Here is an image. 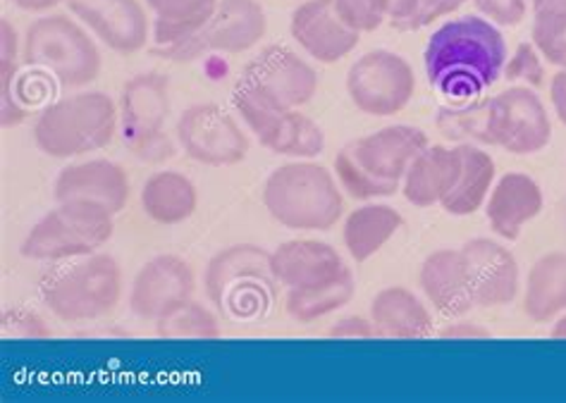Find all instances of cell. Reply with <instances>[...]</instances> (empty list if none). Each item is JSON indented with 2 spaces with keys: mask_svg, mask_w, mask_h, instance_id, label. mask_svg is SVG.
I'll use <instances>...</instances> for the list:
<instances>
[{
  "mask_svg": "<svg viewBox=\"0 0 566 403\" xmlns=\"http://www.w3.org/2000/svg\"><path fill=\"white\" fill-rule=\"evenodd\" d=\"M423 63L428 82L438 94L452 100H471L502 77L506 43L497 24L469 14L436 29Z\"/></svg>",
  "mask_w": 566,
  "mask_h": 403,
  "instance_id": "obj_1",
  "label": "cell"
},
{
  "mask_svg": "<svg viewBox=\"0 0 566 403\" xmlns=\"http://www.w3.org/2000/svg\"><path fill=\"white\" fill-rule=\"evenodd\" d=\"M263 205L282 227L300 232L333 230L345 213L335 174L311 160L285 162L268 174Z\"/></svg>",
  "mask_w": 566,
  "mask_h": 403,
  "instance_id": "obj_2",
  "label": "cell"
},
{
  "mask_svg": "<svg viewBox=\"0 0 566 403\" xmlns=\"http://www.w3.org/2000/svg\"><path fill=\"white\" fill-rule=\"evenodd\" d=\"M524 312L533 322H549L566 312V251H549L531 265Z\"/></svg>",
  "mask_w": 566,
  "mask_h": 403,
  "instance_id": "obj_26",
  "label": "cell"
},
{
  "mask_svg": "<svg viewBox=\"0 0 566 403\" xmlns=\"http://www.w3.org/2000/svg\"><path fill=\"white\" fill-rule=\"evenodd\" d=\"M199 191L189 177L175 170L156 172L142 187L144 213L158 225H182L197 213Z\"/></svg>",
  "mask_w": 566,
  "mask_h": 403,
  "instance_id": "obj_28",
  "label": "cell"
},
{
  "mask_svg": "<svg viewBox=\"0 0 566 403\" xmlns=\"http://www.w3.org/2000/svg\"><path fill=\"white\" fill-rule=\"evenodd\" d=\"M370 320L378 337L426 339L433 335V316L407 287H385L370 301Z\"/></svg>",
  "mask_w": 566,
  "mask_h": 403,
  "instance_id": "obj_25",
  "label": "cell"
},
{
  "mask_svg": "<svg viewBox=\"0 0 566 403\" xmlns=\"http://www.w3.org/2000/svg\"><path fill=\"white\" fill-rule=\"evenodd\" d=\"M440 337L442 339H490V332L485 330V327L475 325V322L457 320V322H450L447 327H442Z\"/></svg>",
  "mask_w": 566,
  "mask_h": 403,
  "instance_id": "obj_42",
  "label": "cell"
},
{
  "mask_svg": "<svg viewBox=\"0 0 566 403\" xmlns=\"http://www.w3.org/2000/svg\"><path fill=\"white\" fill-rule=\"evenodd\" d=\"M545 205L543 189L524 172H506L493 184L485 201L490 230L504 242H516L521 227L541 215Z\"/></svg>",
  "mask_w": 566,
  "mask_h": 403,
  "instance_id": "obj_22",
  "label": "cell"
},
{
  "mask_svg": "<svg viewBox=\"0 0 566 403\" xmlns=\"http://www.w3.org/2000/svg\"><path fill=\"white\" fill-rule=\"evenodd\" d=\"M115 232L113 213L96 203L67 201L43 215L22 238L20 253L29 261L63 263L92 256Z\"/></svg>",
  "mask_w": 566,
  "mask_h": 403,
  "instance_id": "obj_7",
  "label": "cell"
},
{
  "mask_svg": "<svg viewBox=\"0 0 566 403\" xmlns=\"http://www.w3.org/2000/svg\"><path fill=\"white\" fill-rule=\"evenodd\" d=\"M549 100L559 123L566 127V70H559L549 82Z\"/></svg>",
  "mask_w": 566,
  "mask_h": 403,
  "instance_id": "obj_43",
  "label": "cell"
},
{
  "mask_svg": "<svg viewBox=\"0 0 566 403\" xmlns=\"http://www.w3.org/2000/svg\"><path fill=\"white\" fill-rule=\"evenodd\" d=\"M271 263L277 282L287 289L318 287L349 271L337 248L318 238H292L280 244L271 253Z\"/></svg>",
  "mask_w": 566,
  "mask_h": 403,
  "instance_id": "obj_20",
  "label": "cell"
},
{
  "mask_svg": "<svg viewBox=\"0 0 566 403\" xmlns=\"http://www.w3.org/2000/svg\"><path fill=\"white\" fill-rule=\"evenodd\" d=\"M277 285L271 253L253 244L222 248L208 261L203 275L208 298L230 320L261 318Z\"/></svg>",
  "mask_w": 566,
  "mask_h": 403,
  "instance_id": "obj_5",
  "label": "cell"
},
{
  "mask_svg": "<svg viewBox=\"0 0 566 403\" xmlns=\"http://www.w3.org/2000/svg\"><path fill=\"white\" fill-rule=\"evenodd\" d=\"M461 146V174L457 179L454 189L447 193L440 203L444 213L454 218H467L488 201L490 191L495 184V160L483 148L473 144H459Z\"/></svg>",
  "mask_w": 566,
  "mask_h": 403,
  "instance_id": "obj_29",
  "label": "cell"
},
{
  "mask_svg": "<svg viewBox=\"0 0 566 403\" xmlns=\"http://www.w3.org/2000/svg\"><path fill=\"white\" fill-rule=\"evenodd\" d=\"M170 115V82L160 72H144L123 86L120 125L123 141L142 162H163L175 156L166 131Z\"/></svg>",
  "mask_w": 566,
  "mask_h": 403,
  "instance_id": "obj_8",
  "label": "cell"
},
{
  "mask_svg": "<svg viewBox=\"0 0 566 403\" xmlns=\"http://www.w3.org/2000/svg\"><path fill=\"white\" fill-rule=\"evenodd\" d=\"M0 327H3V335L12 339H49L51 337V327L46 325L39 312L27 310V308H10L3 312V320H0Z\"/></svg>",
  "mask_w": 566,
  "mask_h": 403,
  "instance_id": "obj_38",
  "label": "cell"
},
{
  "mask_svg": "<svg viewBox=\"0 0 566 403\" xmlns=\"http://www.w3.org/2000/svg\"><path fill=\"white\" fill-rule=\"evenodd\" d=\"M533 14L543 12H566V0H531Z\"/></svg>",
  "mask_w": 566,
  "mask_h": 403,
  "instance_id": "obj_45",
  "label": "cell"
},
{
  "mask_svg": "<svg viewBox=\"0 0 566 403\" xmlns=\"http://www.w3.org/2000/svg\"><path fill=\"white\" fill-rule=\"evenodd\" d=\"M347 94L364 115L390 117L411 103L416 74L407 60L392 51H368L347 72Z\"/></svg>",
  "mask_w": 566,
  "mask_h": 403,
  "instance_id": "obj_9",
  "label": "cell"
},
{
  "mask_svg": "<svg viewBox=\"0 0 566 403\" xmlns=\"http://www.w3.org/2000/svg\"><path fill=\"white\" fill-rule=\"evenodd\" d=\"M475 308H497L512 304L521 289V273L514 253L493 238H471L464 246Z\"/></svg>",
  "mask_w": 566,
  "mask_h": 403,
  "instance_id": "obj_18",
  "label": "cell"
},
{
  "mask_svg": "<svg viewBox=\"0 0 566 403\" xmlns=\"http://www.w3.org/2000/svg\"><path fill=\"white\" fill-rule=\"evenodd\" d=\"M457 3H459V6H464V3H467V0H457Z\"/></svg>",
  "mask_w": 566,
  "mask_h": 403,
  "instance_id": "obj_47",
  "label": "cell"
},
{
  "mask_svg": "<svg viewBox=\"0 0 566 403\" xmlns=\"http://www.w3.org/2000/svg\"><path fill=\"white\" fill-rule=\"evenodd\" d=\"M146 8L156 14L154 39L158 46H172L201 32L218 0H146Z\"/></svg>",
  "mask_w": 566,
  "mask_h": 403,
  "instance_id": "obj_30",
  "label": "cell"
},
{
  "mask_svg": "<svg viewBox=\"0 0 566 403\" xmlns=\"http://www.w3.org/2000/svg\"><path fill=\"white\" fill-rule=\"evenodd\" d=\"M265 29V10L259 0H218V8L199 32V39L206 53L237 55L259 46Z\"/></svg>",
  "mask_w": 566,
  "mask_h": 403,
  "instance_id": "obj_23",
  "label": "cell"
},
{
  "mask_svg": "<svg viewBox=\"0 0 566 403\" xmlns=\"http://www.w3.org/2000/svg\"><path fill=\"white\" fill-rule=\"evenodd\" d=\"M473 6L485 14V20L500 26H516L528 12V0H473Z\"/></svg>",
  "mask_w": 566,
  "mask_h": 403,
  "instance_id": "obj_40",
  "label": "cell"
},
{
  "mask_svg": "<svg viewBox=\"0 0 566 403\" xmlns=\"http://www.w3.org/2000/svg\"><path fill=\"white\" fill-rule=\"evenodd\" d=\"M197 291L193 267L172 253H160L146 261L132 279L129 310L142 320H160L177 304L187 301Z\"/></svg>",
  "mask_w": 566,
  "mask_h": 403,
  "instance_id": "obj_14",
  "label": "cell"
},
{
  "mask_svg": "<svg viewBox=\"0 0 566 403\" xmlns=\"http://www.w3.org/2000/svg\"><path fill=\"white\" fill-rule=\"evenodd\" d=\"M488 134L490 146L514 156H533L553 141V123L531 86H510L488 98Z\"/></svg>",
  "mask_w": 566,
  "mask_h": 403,
  "instance_id": "obj_12",
  "label": "cell"
},
{
  "mask_svg": "<svg viewBox=\"0 0 566 403\" xmlns=\"http://www.w3.org/2000/svg\"><path fill=\"white\" fill-rule=\"evenodd\" d=\"M24 65L49 74L63 88H82L98 79L103 57L94 34L70 14H46L27 26Z\"/></svg>",
  "mask_w": 566,
  "mask_h": 403,
  "instance_id": "obj_6",
  "label": "cell"
},
{
  "mask_svg": "<svg viewBox=\"0 0 566 403\" xmlns=\"http://www.w3.org/2000/svg\"><path fill=\"white\" fill-rule=\"evenodd\" d=\"M428 146L430 144L423 129L411 125H392L374 134H366V137L352 141L345 148L356 160V166H361L368 174H374L385 184L399 187L401 191V179H405L411 162Z\"/></svg>",
  "mask_w": 566,
  "mask_h": 403,
  "instance_id": "obj_17",
  "label": "cell"
},
{
  "mask_svg": "<svg viewBox=\"0 0 566 403\" xmlns=\"http://www.w3.org/2000/svg\"><path fill=\"white\" fill-rule=\"evenodd\" d=\"M401 225H405V218L397 208L387 203H366L347 215L342 238H345V248L352 261L366 263L390 242Z\"/></svg>",
  "mask_w": 566,
  "mask_h": 403,
  "instance_id": "obj_27",
  "label": "cell"
},
{
  "mask_svg": "<svg viewBox=\"0 0 566 403\" xmlns=\"http://www.w3.org/2000/svg\"><path fill=\"white\" fill-rule=\"evenodd\" d=\"M53 197L57 203H96L117 215L129 201V177L123 166L106 158L72 162L55 177Z\"/></svg>",
  "mask_w": 566,
  "mask_h": 403,
  "instance_id": "obj_19",
  "label": "cell"
},
{
  "mask_svg": "<svg viewBox=\"0 0 566 403\" xmlns=\"http://www.w3.org/2000/svg\"><path fill=\"white\" fill-rule=\"evenodd\" d=\"M416 6L419 0H337L342 18L361 34L376 32L382 22H390L392 26L399 24L409 18Z\"/></svg>",
  "mask_w": 566,
  "mask_h": 403,
  "instance_id": "obj_33",
  "label": "cell"
},
{
  "mask_svg": "<svg viewBox=\"0 0 566 403\" xmlns=\"http://www.w3.org/2000/svg\"><path fill=\"white\" fill-rule=\"evenodd\" d=\"M419 285L426 298L444 318H464L475 308L471 277L461 248H440L423 261Z\"/></svg>",
  "mask_w": 566,
  "mask_h": 403,
  "instance_id": "obj_21",
  "label": "cell"
},
{
  "mask_svg": "<svg viewBox=\"0 0 566 403\" xmlns=\"http://www.w3.org/2000/svg\"><path fill=\"white\" fill-rule=\"evenodd\" d=\"M438 129L444 139L454 141H479L490 146L488 134V98L471 103V106L442 108L438 115Z\"/></svg>",
  "mask_w": 566,
  "mask_h": 403,
  "instance_id": "obj_34",
  "label": "cell"
},
{
  "mask_svg": "<svg viewBox=\"0 0 566 403\" xmlns=\"http://www.w3.org/2000/svg\"><path fill=\"white\" fill-rule=\"evenodd\" d=\"M290 34L308 57L323 65L339 63L361 41V32L342 18L337 0H306L292 12Z\"/></svg>",
  "mask_w": 566,
  "mask_h": 403,
  "instance_id": "obj_15",
  "label": "cell"
},
{
  "mask_svg": "<svg viewBox=\"0 0 566 403\" xmlns=\"http://www.w3.org/2000/svg\"><path fill=\"white\" fill-rule=\"evenodd\" d=\"M120 110L103 92H80L57 98L41 110L34 144L51 158H77L106 148L117 131Z\"/></svg>",
  "mask_w": 566,
  "mask_h": 403,
  "instance_id": "obj_4",
  "label": "cell"
},
{
  "mask_svg": "<svg viewBox=\"0 0 566 403\" xmlns=\"http://www.w3.org/2000/svg\"><path fill=\"white\" fill-rule=\"evenodd\" d=\"M156 335L166 339H218L220 322L203 304L187 298L156 320Z\"/></svg>",
  "mask_w": 566,
  "mask_h": 403,
  "instance_id": "obj_32",
  "label": "cell"
},
{
  "mask_svg": "<svg viewBox=\"0 0 566 403\" xmlns=\"http://www.w3.org/2000/svg\"><path fill=\"white\" fill-rule=\"evenodd\" d=\"M10 3L14 8H20L22 12H34V14H41V12H49L57 6L67 3V0H10Z\"/></svg>",
  "mask_w": 566,
  "mask_h": 403,
  "instance_id": "obj_44",
  "label": "cell"
},
{
  "mask_svg": "<svg viewBox=\"0 0 566 403\" xmlns=\"http://www.w3.org/2000/svg\"><path fill=\"white\" fill-rule=\"evenodd\" d=\"M354 291H356L354 275L352 271H347L345 275H339L337 279L325 282V285H318V287L287 289L285 308L292 320L308 325L318 318L331 316V312L339 310L342 306H347L354 298Z\"/></svg>",
  "mask_w": 566,
  "mask_h": 403,
  "instance_id": "obj_31",
  "label": "cell"
},
{
  "mask_svg": "<svg viewBox=\"0 0 566 403\" xmlns=\"http://www.w3.org/2000/svg\"><path fill=\"white\" fill-rule=\"evenodd\" d=\"M461 6L457 0H419V6L413 8L407 20L395 24L397 32H419V29L433 24L436 20L444 18V14L457 12Z\"/></svg>",
  "mask_w": 566,
  "mask_h": 403,
  "instance_id": "obj_39",
  "label": "cell"
},
{
  "mask_svg": "<svg viewBox=\"0 0 566 403\" xmlns=\"http://www.w3.org/2000/svg\"><path fill=\"white\" fill-rule=\"evenodd\" d=\"M237 84L280 110H300L318 94L314 65L280 43L265 46L253 57Z\"/></svg>",
  "mask_w": 566,
  "mask_h": 403,
  "instance_id": "obj_10",
  "label": "cell"
},
{
  "mask_svg": "<svg viewBox=\"0 0 566 403\" xmlns=\"http://www.w3.org/2000/svg\"><path fill=\"white\" fill-rule=\"evenodd\" d=\"M232 106L242 115L247 127L256 134L263 148L275 156L311 160L323 153L325 134L314 119L300 110H280L237 84Z\"/></svg>",
  "mask_w": 566,
  "mask_h": 403,
  "instance_id": "obj_11",
  "label": "cell"
},
{
  "mask_svg": "<svg viewBox=\"0 0 566 403\" xmlns=\"http://www.w3.org/2000/svg\"><path fill=\"white\" fill-rule=\"evenodd\" d=\"M39 296L57 320L92 322L111 316L123 296V267L111 253L57 263L41 277Z\"/></svg>",
  "mask_w": 566,
  "mask_h": 403,
  "instance_id": "obj_3",
  "label": "cell"
},
{
  "mask_svg": "<svg viewBox=\"0 0 566 403\" xmlns=\"http://www.w3.org/2000/svg\"><path fill=\"white\" fill-rule=\"evenodd\" d=\"M177 141L182 151L211 168H230L242 162L249 153V137L237 119L216 103L189 106L175 125Z\"/></svg>",
  "mask_w": 566,
  "mask_h": 403,
  "instance_id": "obj_13",
  "label": "cell"
},
{
  "mask_svg": "<svg viewBox=\"0 0 566 403\" xmlns=\"http://www.w3.org/2000/svg\"><path fill=\"white\" fill-rule=\"evenodd\" d=\"M461 162V146H428L401 179V193L413 208L440 205L457 184Z\"/></svg>",
  "mask_w": 566,
  "mask_h": 403,
  "instance_id": "obj_24",
  "label": "cell"
},
{
  "mask_svg": "<svg viewBox=\"0 0 566 403\" xmlns=\"http://www.w3.org/2000/svg\"><path fill=\"white\" fill-rule=\"evenodd\" d=\"M553 335L555 339H566V312H562V316L555 320V325H553Z\"/></svg>",
  "mask_w": 566,
  "mask_h": 403,
  "instance_id": "obj_46",
  "label": "cell"
},
{
  "mask_svg": "<svg viewBox=\"0 0 566 403\" xmlns=\"http://www.w3.org/2000/svg\"><path fill=\"white\" fill-rule=\"evenodd\" d=\"M335 174L342 191H347L352 199L356 201H376V199H387L395 197L399 187L385 184L374 174H368L361 166H356V160L349 156L347 148H342L335 158Z\"/></svg>",
  "mask_w": 566,
  "mask_h": 403,
  "instance_id": "obj_35",
  "label": "cell"
},
{
  "mask_svg": "<svg viewBox=\"0 0 566 403\" xmlns=\"http://www.w3.org/2000/svg\"><path fill=\"white\" fill-rule=\"evenodd\" d=\"M333 339H374L378 337L374 320L364 316H349L337 320L331 330H327Z\"/></svg>",
  "mask_w": 566,
  "mask_h": 403,
  "instance_id": "obj_41",
  "label": "cell"
},
{
  "mask_svg": "<svg viewBox=\"0 0 566 403\" xmlns=\"http://www.w3.org/2000/svg\"><path fill=\"white\" fill-rule=\"evenodd\" d=\"M531 39L549 65L566 70V12L533 14Z\"/></svg>",
  "mask_w": 566,
  "mask_h": 403,
  "instance_id": "obj_36",
  "label": "cell"
},
{
  "mask_svg": "<svg viewBox=\"0 0 566 403\" xmlns=\"http://www.w3.org/2000/svg\"><path fill=\"white\" fill-rule=\"evenodd\" d=\"M504 79L506 82H526V86L535 88L545 84V65L543 55L531 43H518L514 55L506 60L504 65Z\"/></svg>",
  "mask_w": 566,
  "mask_h": 403,
  "instance_id": "obj_37",
  "label": "cell"
},
{
  "mask_svg": "<svg viewBox=\"0 0 566 403\" xmlns=\"http://www.w3.org/2000/svg\"><path fill=\"white\" fill-rule=\"evenodd\" d=\"M67 8L111 51L132 55L146 49L151 22L139 0H67Z\"/></svg>",
  "mask_w": 566,
  "mask_h": 403,
  "instance_id": "obj_16",
  "label": "cell"
}]
</instances>
